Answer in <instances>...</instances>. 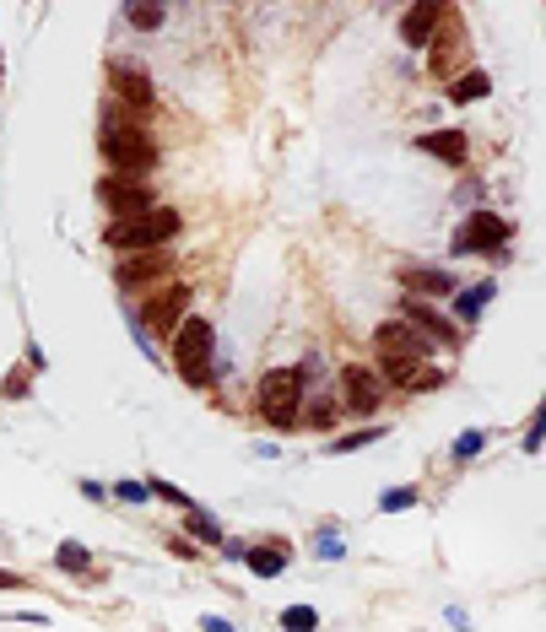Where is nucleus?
Wrapping results in <instances>:
<instances>
[{"label":"nucleus","instance_id":"1","mask_svg":"<svg viewBox=\"0 0 546 632\" xmlns=\"http://www.w3.org/2000/svg\"><path fill=\"white\" fill-rule=\"evenodd\" d=\"M98 146H103V157H109L114 179H146L152 163H157V141L146 136V125L130 119V114H119V109H103Z\"/></svg>","mask_w":546,"mask_h":632},{"label":"nucleus","instance_id":"2","mask_svg":"<svg viewBox=\"0 0 546 632\" xmlns=\"http://www.w3.org/2000/svg\"><path fill=\"white\" fill-rule=\"evenodd\" d=\"M173 368L190 389H206L217 379V330H211V319L184 314V325L173 330Z\"/></svg>","mask_w":546,"mask_h":632},{"label":"nucleus","instance_id":"3","mask_svg":"<svg viewBox=\"0 0 546 632\" xmlns=\"http://www.w3.org/2000/svg\"><path fill=\"white\" fill-rule=\"evenodd\" d=\"M179 211H168V206H152V211H141V217H125V222H109L103 227V244L119 249V254H157L168 244V238H179Z\"/></svg>","mask_w":546,"mask_h":632},{"label":"nucleus","instance_id":"4","mask_svg":"<svg viewBox=\"0 0 546 632\" xmlns=\"http://www.w3.org/2000/svg\"><path fill=\"white\" fill-rule=\"evenodd\" d=\"M255 406H260V416H265V427H276V433L298 427V416H303V373H298V368H271V373L260 379Z\"/></svg>","mask_w":546,"mask_h":632},{"label":"nucleus","instance_id":"5","mask_svg":"<svg viewBox=\"0 0 546 632\" xmlns=\"http://www.w3.org/2000/svg\"><path fill=\"white\" fill-rule=\"evenodd\" d=\"M374 346H379V362H384V373H390V379H401V373L422 368V362H428V352H433V346L422 341V335L411 330L406 319H390V325H379V330H374Z\"/></svg>","mask_w":546,"mask_h":632},{"label":"nucleus","instance_id":"6","mask_svg":"<svg viewBox=\"0 0 546 632\" xmlns=\"http://www.w3.org/2000/svg\"><path fill=\"white\" fill-rule=\"evenodd\" d=\"M190 298L195 292L190 287H163V292H152V298H146V308H141V330L146 335H173L184 325V314H190Z\"/></svg>","mask_w":546,"mask_h":632},{"label":"nucleus","instance_id":"7","mask_svg":"<svg viewBox=\"0 0 546 632\" xmlns=\"http://www.w3.org/2000/svg\"><path fill=\"white\" fill-rule=\"evenodd\" d=\"M514 238V227L498 211H471V222L455 233V254H498Z\"/></svg>","mask_w":546,"mask_h":632},{"label":"nucleus","instance_id":"8","mask_svg":"<svg viewBox=\"0 0 546 632\" xmlns=\"http://www.w3.org/2000/svg\"><path fill=\"white\" fill-rule=\"evenodd\" d=\"M401 319L411 330L422 335L428 346H460V325L449 314H438L433 303H422V298H401Z\"/></svg>","mask_w":546,"mask_h":632},{"label":"nucleus","instance_id":"9","mask_svg":"<svg viewBox=\"0 0 546 632\" xmlns=\"http://www.w3.org/2000/svg\"><path fill=\"white\" fill-rule=\"evenodd\" d=\"M109 87H114V98L119 103H125V109L130 114H146V109H152V103H157V87H152V76H146L141 71V65H130V60H114L109 65Z\"/></svg>","mask_w":546,"mask_h":632},{"label":"nucleus","instance_id":"10","mask_svg":"<svg viewBox=\"0 0 546 632\" xmlns=\"http://www.w3.org/2000/svg\"><path fill=\"white\" fill-rule=\"evenodd\" d=\"M98 200L114 211V222H125V217H141V211H152L157 200H152V190H146V179H103L98 184Z\"/></svg>","mask_w":546,"mask_h":632},{"label":"nucleus","instance_id":"11","mask_svg":"<svg viewBox=\"0 0 546 632\" xmlns=\"http://www.w3.org/2000/svg\"><path fill=\"white\" fill-rule=\"evenodd\" d=\"M341 384H346V411H357V416H374V411H379L384 389H379V373H374V368L352 362V368L341 373Z\"/></svg>","mask_w":546,"mask_h":632},{"label":"nucleus","instance_id":"12","mask_svg":"<svg viewBox=\"0 0 546 632\" xmlns=\"http://www.w3.org/2000/svg\"><path fill=\"white\" fill-rule=\"evenodd\" d=\"M444 22H449V6H411L401 17V44L406 49H428Z\"/></svg>","mask_w":546,"mask_h":632},{"label":"nucleus","instance_id":"13","mask_svg":"<svg viewBox=\"0 0 546 632\" xmlns=\"http://www.w3.org/2000/svg\"><path fill=\"white\" fill-rule=\"evenodd\" d=\"M401 287L411 292V298H449L455 292V276L449 271H438V265H401Z\"/></svg>","mask_w":546,"mask_h":632},{"label":"nucleus","instance_id":"14","mask_svg":"<svg viewBox=\"0 0 546 632\" xmlns=\"http://www.w3.org/2000/svg\"><path fill=\"white\" fill-rule=\"evenodd\" d=\"M417 152H428L438 157V163H449V168H465V157H471V141H465V130H428V136H417Z\"/></svg>","mask_w":546,"mask_h":632},{"label":"nucleus","instance_id":"15","mask_svg":"<svg viewBox=\"0 0 546 632\" xmlns=\"http://www.w3.org/2000/svg\"><path fill=\"white\" fill-rule=\"evenodd\" d=\"M163 271H168V254H136V260L114 265V281H119V292H136V287H146V281H157Z\"/></svg>","mask_w":546,"mask_h":632},{"label":"nucleus","instance_id":"16","mask_svg":"<svg viewBox=\"0 0 546 632\" xmlns=\"http://www.w3.org/2000/svg\"><path fill=\"white\" fill-rule=\"evenodd\" d=\"M244 568L255 578H276V573H287V551L282 546H249L244 551Z\"/></svg>","mask_w":546,"mask_h":632},{"label":"nucleus","instance_id":"17","mask_svg":"<svg viewBox=\"0 0 546 632\" xmlns=\"http://www.w3.org/2000/svg\"><path fill=\"white\" fill-rule=\"evenodd\" d=\"M492 298V281H476V287H465L460 298H455V325H476L482 319V308Z\"/></svg>","mask_w":546,"mask_h":632},{"label":"nucleus","instance_id":"18","mask_svg":"<svg viewBox=\"0 0 546 632\" xmlns=\"http://www.w3.org/2000/svg\"><path fill=\"white\" fill-rule=\"evenodd\" d=\"M487 92H492L487 71H465V76H455V82H449V103H482Z\"/></svg>","mask_w":546,"mask_h":632},{"label":"nucleus","instance_id":"19","mask_svg":"<svg viewBox=\"0 0 546 632\" xmlns=\"http://www.w3.org/2000/svg\"><path fill=\"white\" fill-rule=\"evenodd\" d=\"M184 530L195 535V541H206V546H222L228 535H222V524L206 514V508H190V519H184Z\"/></svg>","mask_w":546,"mask_h":632},{"label":"nucleus","instance_id":"20","mask_svg":"<svg viewBox=\"0 0 546 632\" xmlns=\"http://www.w3.org/2000/svg\"><path fill=\"white\" fill-rule=\"evenodd\" d=\"M384 433H390V427H357V433H346V438H330V454H357V449H368V443H384Z\"/></svg>","mask_w":546,"mask_h":632},{"label":"nucleus","instance_id":"21","mask_svg":"<svg viewBox=\"0 0 546 632\" xmlns=\"http://www.w3.org/2000/svg\"><path fill=\"white\" fill-rule=\"evenodd\" d=\"M55 562L65 573H87L92 568V551L82 546V541H60V551H55Z\"/></svg>","mask_w":546,"mask_h":632},{"label":"nucleus","instance_id":"22","mask_svg":"<svg viewBox=\"0 0 546 632\" xmlns=\"http://www.w3.org/2000/svg\"><path fill=\"white\" fill-rule=\"evenodd\" d=\"M163 17H168L163 6H125V22L136 33H157V28H163Z\"/></svg>","mask_w":546,"mask_h":632},{"label":"nucleus","instance_id":"23","mask_svg":"<svg viewBox=\"0 0 546 632\" xmlns=\"http://www.w3.org/2000/svg\"><path fill=\"white\" fill-rule=\"evenodd\" d=\"M282 627H287V632H314V627H319V611H314V605H287V611H282Z\"/></svg>","mask_w":546,"mask_h":632},{"label":"nucleus","instance_id":"24","mask_svg":"<svg viewBox=\"0 0 546 632\" xmlns=\"http://www.w3.org/2000/svg\"><path fill=\"white\" fill-rule=\"evenodd\" d=\"M146 497H163V503L184 508V514H190V508H201V503H195V497H184L179 487H173V481H146Z\"/></svg>","mask_w":546,"mask_h":632},{"label":"nucleus","instance_id":"25","mask_svg":"<svg viewBox=\"0 0 546 632\" xmlns=\"http://www.w3.org/2000/svg\"><path fill=\"white\" fill-rule=\"evenodd\" d=\"M395 384L417 395V389H438V384H444V373H438V368H411V373H401V379H395Z\"/></svg>","mask_w":546,"mask_h":632},{"label":"nucleus","instance_id":"26","mask_svg":"<svg viewBox=\"0 0 546 632\" xmlns=\"http://www.w3.org/2000/svg\"><path fill=\"white\" fill-rule=\"evenodd\" d=\"M298 422H309V427H336V400H330V395H319L314 406L298 416Z\"/></svg>","mask_w":546,"mask_h":632},{"label":"nucleus","instance_id":"27","mask_svg":"<svg viewBox=\"0 0 546 632\" xmlns=\"http://www.w3.org/2000/svg\"><path fill=\"white\" fill-rule=\"evenodd\" d=\"M379 508L384 514H401V508H417V487H390L379 497Z\"/></svg>","mask_w":546,"mask_h":632},{"label":"nucleus","instance_id":"28","mask_svg":"<svg viewBox=\"0 0 546 632\" xmlns=\"http://www.w3.org/2000/svg\"><path fill=\"white\" fill-rule=\"evenodd\" d=\"M314 551H319L325 562H336L346 546H341V535H336V530H319V535H314Z\"/></svg>","mask_w":546,"mask_h":632},{"label":"nucleus","instance_id":"29","mask_svg":"<svg viewBox=\"0 0 546 632\" xmlns=\"http://www.w3.org/2000/svg\"><path fill=\"white\" fill-rule=\"evenodd\" d=\"M482 449H487V433H465V438H455V460H476Z\"/></svg>","mask_w":546,"mask_h":632},{"label":"nucleus","instance_id":"30","mask_svg":"<svg viewBox=\"0 0 546 632\" xmlns=\"http://www.w3.org/2000/svg\"><path fill=\"white\" fill-rule=\"evenodd\" d=\"M114 497H125V503H146V481H119Z\"/></svg>","mask_w":546,"mask_h":632},{"label":"nucleus","instance_id":"31","mask_svg":"<svg viewBox=\"0 0 546 632\" xmlns=\"http://www.w3.org/2000/svg\"><path fill=\"white\" fill-rule=\"evenodd\" d=\"M541 449V411H536V422H530V433H525V454H536Z\"/></svg>","mask_w":546,"mask_h":632},{"label":"nucleus","instance_id":"32","mask_svg":"<svg viewBox=\"0 0 546 632\" xmlns=\"http://www.w3.org/2000/svg\"><path fill=\"white\" fill-rule=\"evenodd\" d=\"M201 632H238V627L222 622V616H201Z\"/></svg>","mask_w":546,"mask_h":632},{"label":"nucleus","instance_id":"33","mask_svg":"<svg viewBox=\"0 0 546 632\" xmlns=\"http://www.w3.org/2000/svg\"><path fill=\"white\" fill-rule=\"evenodd\" d=\"M0 589H22V578H17V573H6V568H0Z\"/></svg>","mask_w":546,"mask_h":632}]
</instances>
